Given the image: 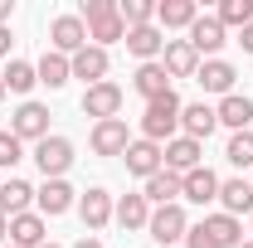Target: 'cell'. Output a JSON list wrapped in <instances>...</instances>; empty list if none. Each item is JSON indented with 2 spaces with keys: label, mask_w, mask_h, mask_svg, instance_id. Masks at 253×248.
<instances>
[{
  "label": "cell",
  "mask_w": 253,
  "mask_h": 248,
  "mask_svg": "<svg viewBox=\"0 0 253 248\" xmlns=\"http://www.w3.org/2000/svg\"><path fill=\"white\" fill-rule=\"evenodd\" d=\"M180 93L170 88V93H161L146 102V112H141V136L146 141H156V146H166V141H175L180 136Z\"/></svg>",
  "instance_id": "1"
},
{
  "label": "cell",
  "mask_w": 253,
  "mask_h": 248,
  "mask_svg": "<svg viewBox=\"0 0 253 248\" xmlns=\"http://www.w3.org/2000/svg\"><path fill=\"white\" fill-rule=\"evenodd\" d=\"M78 20L88 25V44H97V49H112V44L126 39V25H122V15H117V0H83Z\"/></svg>",
  "instance_id": "2"
},
{
  "label": "cell",
  "mask_w": 253,
  "mask_h": 248,
  "mask_svg": "<svg viewBox=\"0 0 253 248\" xmlns=\"http://www.w3.org/2000/svg\"><path fill=\"white\" fill-rule=\"evenodd\" d=\"M146 234L156 239V248H180V244H185V234H190V214H185V205H161V209H151Z\"/></svg>",
  "instance_id": "3"
},
{
  "label": "cell",
  "mask_w": 253,
  "mask_h": 248,
  "mask_svg": "<svg viewBox=\"0 0 253 248\" xmlns=\"http://www.w3.org/2000/svg\"><path fill=\"white\" fill-rule=\"evenodd\" d=\"M34 165H39V175H44V180H63V175L73 170V141L49 131V136L34 146Z\"/></svg>",
  "instance_id": "4"
},
{
  "label": "cell",
  "mask_w": 253,
  "mask_h": 248,
  "mask_svg": "<svg viewBox=\"0 0 253 248\" xmlns=\"http://www.w3.org/2000/svg\"><path fill=\"white\" fill-rule=\"evenodd\" d=\"M10 131H15L20 141L39 146V141L49 136V107H44V102H30V97H25V102H20V107L10 112Z\"/></svg>",
  "instance_id": "5"
},
{
  "label": "cell",
  "mask_w": 253,
  "mask_h": 248,
  "mask_svg": "<svg viewBox=\"0 0 253 248\" xmlns=\"http://www.w3.org/2000/svg\"><path fill=\"white\" fill-rule=\"evenodd\" d=\"M185 39H190V49H195L200 59H219V49L229 44V30H224L214 15H200V20L185 30Z\"/></svg>",
  "instance_id": "6"
},
{
  "label": "cell",
  "mask_w": 253,
  "mask_h": 248,
  "mask_svg": "<svg viewBox=\"0 0 253 248\" xmlns=\"http://www.w3.org/2000/svg\"><path fill=\"white\" fill-rule=\"evenodd\" d=\"M49 44H54V54L73 59L78 49H88V25H83L78 15H54V25H49Z\"/></svg>",
  "instance_id": "7"
},
{
  "label": "cell",
  "mask_w": 253,
  "mask_h": 248,
  "mask_svg": "<svg viewBox=\"0 0 253 248\" xmlns=\"http://www.w3.org/2000/svg\"><path fill=\"white\" fill-rule=\"evenodd\" d=\"M117 112H122V88H117L112 78L83 88V117H93V122H112Z\"/></svg>",
  "instance_id": "8"
},
{
  "label": "cell",
  "mask_w": 253,
  "mask_h": 248,
  "mask_svg": "<svg viewBox=\"0 0 253 248\" xmlns=\"http://www.w3.org/2000/svg\"><path fill=\"white\" fill-rule=\"evenodd\" d=\"M34 209L44 219H59L68 209H78V190L68 185V180H44V185L34 190Z\"/></svg>",
  "instance_id": "9"
},
{
  "label": "cell",
  "mask_w": 253,
  "mask_h": 248,
  "mask_svg": "<svg viewBox=\"0 0 253 248\" xmlns=\"http://www.w3.org/2000/svg\"><path fill=\"white\" fill-rule=\"evenodd\" d=\"M112 209H117V200H112L102 185H93V190H83V195H78V219H83V229H88V234L107 229V224H112Z\"/></svg>",
  "instance_id": "10"
},
{
  "label": "cell",
  "mask_w": 253,
  "mask_h": 248,
  "mask_svg": "<svg viewBox=\"0 0 253 248\" xmlns=\"http://www.w3.org/2000/svg\"><path fill=\"white\" fill-rule=\"evenodd\" d=\"M126 170L136 175V180H151L156 170H166V146H156V141H146V136H136L131 146H126Z\"/></svg>",
  "instance_id": "11"
},
{
  "label": "cell",
  "mask_w": 253,
  "mask_h": 248,
  "mask_svg": "<svg viewBox=\"0 0 253 248\" xmlns=\"http://www.w3.org/2000/svg\"><path fill=\"white\" fill-rule=\"evenodd\" d=\"M88 146H93V156H126V146H131V131H126L122 117H112V122H93V131H88Z\"/></svg>",
  "instance_id": "12"
},
{
  "label": "cell",
  "mask_w": 253,
  "mask_h": 248,
  "mask_svg": "<svg viewBox=\"0 0 253 248\" xmlns=\"http://www.w3.org/2000/svg\"><path fill=\"white\" fill-rule=\"evenodd\" d=\"M214 126H219V117H214V107L210 102H185L180 107V136H190V141H210L214 136Z\"/></svg>",
  "instance_id": "13"
},
{
  "label": "cell",
  "mask_w": 253,
  "mask_h": 248,
  "mask_svg": "<svg viewBox=\"0 0 253 248\" xmlns=\"http://www.w3.org/2000/svg\"><path fill=\"white\" fill-rule=\"evenodd\" d=\"M234 78H239V68L229 59H200V73H195V83H200L205 93H214V97L234 93Z\"/></svg>",
  "instance_id": "14"
},
{
  "label": "cell",
  "mask_w": 253,
  "mask_h": 248,
  "mask_svg": "<svg viewBox=\"0 0 253 248\" xmlns=\"http://www.w3.org/2000/svg\"><path fill=\"white\" fill-rule=\"evenodd\" d=\"M141 195H146L151 209H161V205H180V195H185V175H175V170H156L151 180H141Z\"/></svg>",
  "instance_id": "15"
},
{
  "label": "cell",
  "mask_w": 253,
  "mask_h": 248,
  "mask_svg": "<svg viewBox=\"0 0 253 248\" xmlns=\"http://www.w3.org/2000/svg\"><path fill=\"white\" fill-rule=\"evenodd\" d=\"M10 244L15 248H44L49 244V219L30 209V214H15L10 219Z\"/></svg>",
  "instance_id": "16"
},
{
  "label": "cell",
  "mask_w": 253,
  "mask_h": 248,
  "mask_svg": "<svg viewBox=\"0 0 253 248\" xmlns=\"http://www.w3.org/2000/svg\"><path fill=\"white\" fill-rule=\"evenodd\" d=\"M68 63H73V78H83V83L93 88V83H107L112 54H107V49H97V44H88V49H78V54H73Z\"/></svg>",
  "instance_id": "17"
},
{
  "label": "cell",
  "mask_w": 253,
  "mask_h": 248,
  "mask_svg": "<svg viewBox=\"0 0 253 248\" xmlns=\"http://www.w3.org/2000/svg\"><path fill=\"white\" fill-rule=\"evenodd\" d=\"M126 54L141 63H156L161 54H166V34H161V25H141V30H126Z\"/></svg>",
  "instance_id": "18"
},
{
  "label": "cell",
  "mask_w": 253,
  "mask_h": 248,
  "mask_svg": "<svg viewBox=\"0 0 253 248\" xmlns=\"http://www.w3.org/2000/svg\"><path fill=\"white\" fill-rule=\"evenodd\" d=\"M205 165V146L200 141H190V136H175V141H166V170H175V175H190V170H200Z\"/></svg>",
  "instance_id": "19"
},
{
  "label": "cell",
  "mask_w": 253,
  "mask_h": 248,
  "mask_svg": "<svg viewBox=\"0 0 253 248\" xmlns=\"http://www.w3.org/2000/svg\"><path fill=\"white\" fill-rule=\"evenodd\" d=\"M214 117H219V126H229V131H249L253 122V97L249 93H229L214 102Z\"/></svg>",
  "instance_id": "20"
},
{
  "label": "cell",
  "mask_w": 253,
  "mask_h": 248,
  "mask_svg": "<svg viewBox=\"0 0 253 248\" xmlns=\"http://www.w3.org/2000/svg\"><path fill=\"white\" fill-rule=\"evenodd\" d=\"M219 209L234 219L253 214V180H244V175H234V180H219Z\"/></svg>",
  "instance_id": "21"
},
{
  "label": "cell",
  "mask_w": 253,
  "mask_h": 248,
  "mask_svg": "<svg viewBox=\"0 0 253 248\" xmlns=\"http://www.w3.org/2000/svg\"><path fill=\"white\" fill-rule=\"evenodd\" d=\"M131 93L136 97H161V93H170V73H166V63H136V73H131Z\"/></svg>",
  "instance_id": "22"
},
{
  "label": "cell",
  "mask_w": 253,
  "mask_h": 248,
  "mask_svg": "<svg viewBox=\"0 0 253 248\" xmlns=\"http://www.w3.org/2000/svg\"><path fill=\"white\" fill-rule=\"evenodd\" d=\"M161 63H166V73H170V78H195V73H200V54L190 49V39H166Z\"/></svg>",
  "instance_id": "23"
},
{
  "label": "cell",
  "mask_w": 253,
  "mask_h": 248,
  "mask_svg": "<svg viewBox=\"0 0 253 248\" xmlns=\"http://www.w3.org/2000/svg\"><path fill=\"white\" fill-rule=\"evenodd\" d=\"M200 229L214 239V248H239V244H244V219L224 214V209H219V214H205V219H200Z\"/></svg>",
  "instance_id": "24"
},
{
  "label": "cell",
  "mask_w": 253,
  "mask_h": 248,
  "mask_svg": "<svg viewBox=\"0 0 253 248\" xmlns=\"http://www.w3.org/2000/svg\"><path fill=\"white\" fill-rule=\"evenodd\" d=\"M195 20H200V5H195V0H156L161 34H166V30H190Z\"/></svg>",
  "instance_id": "25"
},
{
  "label": "cell",
  "mask_w": 253,
  "mask_h": 248,
  "mask_svg": "<svg viewBox=\"0 0 253 248\" xmlns=\"http://www.w3.org/2000/svg\"><path fill=\"white\" fill-rule=\"evenodd\" d=\"M30 209H34V185L20 180V175H10V180L0 185V214L15 219V214H30Z\"/></svg>",
  "instance_id": "26"
},
{
  "label": "cell",
  "mask_w": 253,
  "mask_h": 248,
  "mask_svg": "<svg viewBox=\"0 0 253 248\" xmlns=\"http://www.w3.org/2000/svg\"><path fill=\"white\" fill-rule=\"evenodd\" d=\"M190 205H219V175L210 170V165H200V170H190L185 175V195Z\"/></svg>",
  "instance_id": "27"
},
{
  "label": "cell",
  "mask_w": 253,
  "mask_h": 248,
  "mask_svg": "<svg viewBox=\"0 0 253 248\" xmlns=\"http://www.w3.org/2000/svg\"><path fill=\"white\" fill-rule=\"evenodd\" d=\"M112 219L122 224L126 234L146 229V224H151V205H146V195H141V190H136V195H122V200H117V209H112Z\"/></svg>",
  "instance_id": "28"
},
{
  "label": "cell",
  "mask_w": 253,
  "mask_h": 248,
  "mask_svg": "<svg viewBox=\"0 0 253 248\" xmlns=\"http://www.w3.org/2000/svg\"><path fill=\"white\" fill-rule=\"evenodd\" d=\"M34 73H39V83H44L49 93H59L63 83L73 78V63L63 59V54H54V49H44V59L34 63Z\"/></svg>",
  "instance_id": "29"
},
{
  "label": "cell",
  "mask_w": 253,
  "mask_h": 248,
  "mask_svg": "<svg viewBox=\"0 0 253 248\" xmlns=\"http://www.w3.org/2000/svg\"><path fill=\"white\" fill-rule=\"evenodd\" d=\"M0 83H5V93H30L34 83H39V73H34V63H25V59H10L5 63V73H0Z\"/></svg>",
  "instance_id": "30"
},
{
  "label": "cell",
  "mask_w": 253,
  "mask_h": 248,
  "mask_svg": "<svg viewBox=\"0 0 253 248\" xmlns=\"http://www.w3.org/2000/svg\"><path fill=\"white\" fill-rule=\"evenodd\" d=\"M117 15H122V25H126V30L156 25V0H117Z\"/></svg>",
  "instance_id": "31"
},
{
  "label": "cell",
  "mask_w": 253,
  "mask_h": 248,
  "mask_svg": "<svg viewBox=\"0 0 253 248\" xmlns=\"http://www.w3.org/2000/svg\"><path fill=\"white\" fill-rule=\"evenodd\" d=\"M214 20L224 30H244V25H253V0H224L214 10Z\"/></svg>",
  "instance_id": "32"
},
{
  "label": "cell",
  "mask_w": 253,
  "mask_h": 248,
  "mask_svg": "<svg viewBox=\"0 0 253 248\" xmlns=\"http://www.w3.org/2000/svg\"><path fill=\"white\" fill-rule=\"evenodd\" d=\"M224 161L239 165V170H253V131H234L229 146H224Z\"/></svg>",
  "instance_id": "33"
},
{
  "label": "cell",
  "mask_w": 253,
  "mask_h": 248,
  "mask_svg": "<svg viewBox=\"0 0 253 248\" xmlns=\"http://www.w3.org/2000/svg\"><path fill=\"white\" fill-rule=\"evenodd\" d=\"M25 161V141L15 136V131H0V175L10 170V165H20Z\"/></svg>",
  "instance_id": "34"
},
{
  "label": "cell",
  "mask_w": 253,
  "mask_h": 248,
  "mask_svg": "<svg viewBox=\"0 0 253 248\" xmlns=\"http://www.w3.org/2000/svg\"><path fill=\"white\" fill-rule=\"evenodd\" d=\"M180 248H214V239H210L200 224H190V234H185V244H180Z\"/></svg>",
  "instance_id": "35"
},
{
  "label": "cell",
  "mask_w": 253,
  "mask_h": 248,
  "mask_svg": "<svg viewBox=\"0 0 253 248\" xmlns=\"http://www.w3.org/2000/svg\"><path fill=\"white\" fill-rule=\"evenodd\" d=\"M239 44H244V54H253V25H244V30H239Z\"/></svg>",
  "instance_id": "36"
},
{
  "label": "cell",
  "mask_w": 253,
  "mask_h": 248,
  "mask_svg": "<svg viewBox=\"0 0 253 248\" xmlns=\"http://www.w3.org/2000/svg\"><path fill=\"white\" fill-rule=\"evenodd\" d=\"M0 59H10V25H0Z\"/></svg>",
  "instance_id": "37"
},
{
  "label": "cell",
  "mask_w": 253,
  "mask_h": 248,
  "mask_svg": "<svg viewBox=\"0 0 253 248\" xmlns=\"http://www.w3.org/2000/svg\"><path fill=\"white\" fill-rule=\"evenodd\" d=\"M10 15H15V0H0V25H10Z\"/></svg>",
  "instance_id": "38"
},
{
  "label": "cell",
  "mask_w": 253,
  "mask_h": 248,
  "mask_svg": "<svg viewBox=\"0 0 253 248\" xmlns=\"http://www.w3.org/2000/svg\"><path fill=\"white\" fill-rule=\"evenodd\" d=\"M73 248H102V239H78Z\"/></svg>",
  "instance_id": "39"
},
{
  "label": "cell",
  "mask_w": 253,
  "mask_h": 248,
  "mask_svg": "<svg viewBox=\"0 0 253 248\" xmlns=\"http://www.w3.org/2000/svg\"><path fill=\"white\" fill-rule=\"evenodd\" d=\"M5 234H10V219L0 214V248H5Z\"/></svg>",
  "instance_id": "40"
},
{
  "label": "cell",
  "mask_w": 253,
  "mask_h": 248,
  "mask_svg": "<svg viewBox=\"0 0 253 248\" xmlns=\"http://www.w3.org/2000/svg\"><path fill=\"white\" fill-rule=\"evenodd\" d=\"M239 248H253V239H244V244H239Z\"/></svg>",
  "instance_id": "41"
},
{
  "label": "cell",
  "mask_w": 253,
  "mask_h": 248,
  "mask_svg": "<svg viewBox=\"0 0 253 248\" xmlns=\"http://www.w3.org/2000/svg\"><path fill=\"white\" fill-rule=\"evenodd\" d=\"M0 102H5V83H0Z\"/></svg>",
  "instance_id": "42"
},
{
  "label": "cell",
  "mask_w": 253,
  "mask_h": 248,
  "mask_svg": "<svg viewBox=\"0 0 253 248\" xmlns=\"http://www.w3.org/2000/svg\"><path fill=\"white\" fill-rule=\"evenodd\" d=\"M249 234H253V214H249Z\"/></svg>",
  "instance_id": "43"
},
{
  "label": "cell",
  "mask_w": 253,
  "mask_h": 248,
  "mask_svg": "<svg viewBox=\"0 0 253 248\" xmlns=\"http://www.w3.org/2000/svg\"><path fill=\"white\" fill-rule=\"evenodd\" d=\"M44 248H59V244H44Z\"/></svg>",
  "instance_id": "44"
},
{
  "label": "cell",
  "mask_w": 253,
  "mask_h": 248,
  "mask_svg": "<svg viewBox=\"0 0 253 248\" xmlns=\"http://www.w3.org/2000/svg\"><path fill=\"white\" fill-rule=\"evenodd\" d=\"M0 185H5V175H0Z\"/></svg>",
  "instance_id": "45"
},
{
  "label": "cell",
  "mask_w": 253,
  "mask_h": 248,
  "mask_svg": "<svg viewBox=\"0 0 253 248\" xmlns=\"http://www.w3.org/2000/svg\"><path fill=\"white\" fill-rule=\"evenodd\" d=\"M5 248H15V244H5Z\"/></svg>",
  "instance_id": "46"
}]
</instances>
